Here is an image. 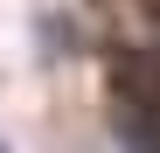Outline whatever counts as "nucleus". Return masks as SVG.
Returning a JSON list of instances; mask_svg holds the SVG:
<instances>
[{
	"instance_id": "obj_1",
	"label": "nucleus",
	"mask_w": 160,
	"mask_h": 153,
	"mask_svg": "<svg viewBox=\"0 0 160 153\" xmlns=\"http://www.w3.org/2000/svg\"><path fill=\"white\" fill-rule=\"evenodd\" d=\"M0 153H7V139H0Z\"/></svg>"
}]
</instances>
